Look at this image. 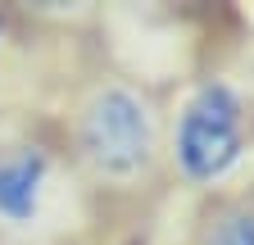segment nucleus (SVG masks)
I'll list each match as a JSON object with an SVG mask.
<instances>
[{
  "label": "nucleus",
  "mask_w": 254,
  "mask_h": 245,
  "mask_svg": "<svg viewBox=\"0 0 254 245\" xmlns=\"http://www.w3.org/2000/svg\"><path fill=\"white\" fill-rule=\"evenodd\" d=\"M50 136L109 223L150 213L173 191L164 91L105 55H95V64L64 96L50 118Z\"/></svg>",
  "instance_id": "obj_1"
},
{
  "label": "nucleus",
  "mask_w": 254,
  "mask_h": 245,
  "mask_svg": "<svg viewBox=\"0 0 254 245\" xmlns=\"http://www.w3.org/2000/svg\"><path fill=\"white\" fill-rule=\"evenodd\" d=\"M182 245H254V195L236 186L200 200Z\"/></svg>",
  "instance_id": "obj_5"
},
{
  "label": "nucleus",
  "mask_w": 254,
  "mask_h": 245,
  "mask_svg": "<svg viewBox=\"0 0 254 245\" xmlns=\"http://www.w3.org/2000/svg\"><path fill=\"white\" fill-rule=\"evenodd\" d=\"M105 227L50 127L0 141V245H105Z\"/></svg>",
  "instance_id": "obj_2"
},
{
  "label": "nucleus",
  "mask_w": 254,
  "mask_h": 245,
  "mask_svg": "<svg viewBox=\"0 0 254 245\" xmlns=\"http://www.w3.org/2000/svg\"><path fill=\"white\" fill-rule=\"evenodd\" d=\"M73 27H55L32 9L0 5V141L50 127L73 82L95 64Z\"/></svg>",
  "instance_id": "obj_4"
},
{
  "label": "nucleus",
  "mask_w": 254,
  "mask_h": 245,
  "mask_svg": "<svg viewBox=\"0 0 254 245\" xmlns=\"http://www.w3.org/2000/svg\"><path fill=\"white\" fill-rule=\"evenodd\" d=\"M254 155V96L236 73L209 68L168 100V186L195 200L236 191Z\"/></svg>",
  "instance_id": "obj_3"
}]
</instances>
